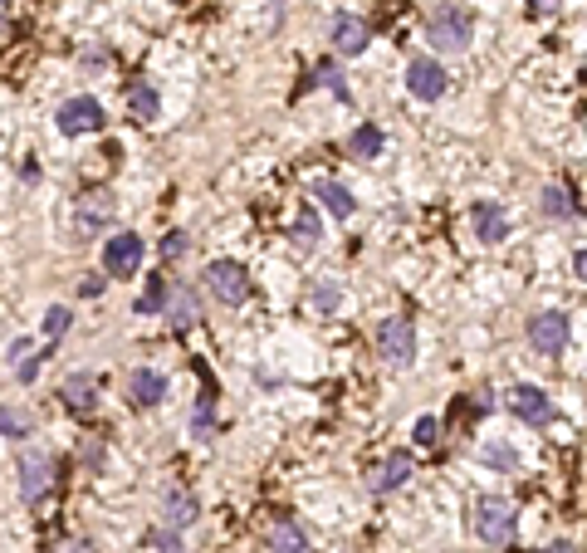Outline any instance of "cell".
I'll use <instances>...</instances> for the list:
<instances>
[{"label":"cell","instance_id":"obj_1","mask_svg":"<svg viewBox=\"0 0 587 553\" xmlns=\"http://www.w3.org/2000/svg\"><path fill=\"white\" fill-rule=\"evenodd\" d=\"M514 529H519V514H514L509 500L490 495V500H480V505H475V539H480V544H490V549H509V544H514Z\"/></svg>","mask_w":587,"mask_h":553},{"label":"cell","instance_id":"obj_2","mask_svg":"<svg viewBox=\"0 0 587 553\" xmlns=\"http://www.w3.org/2000/svg\"><path fill=\"white\" fill-rule=\"evenodd\" d=\"M470 35H475V15H470L465 5H441V10H431V20H426V40L436 49H465Z\"/></svg>","mask_w":587,"mask_h":553},{"label":"cell","instance_id":"obj_3","mask_svg":"<svg viewBox=\"0 0 587 553\" xmlns=\"http://www.w3.org/2000/svg\"><path fill=\"white\" fill-rule=\"evenodd\" d=\"M206 289L216 294V304L240 309V304L250 299V275H245V265H240V260H211V270H206Z\"/></svg>","mask_w":587,"mask_h":553},{"label":"cell","instance_id":"obj_4","mask_svg":"<svg viewBox=\"0 0 587 553\" xmlns=\"http://www.w3.org/2000/svg\"><path fill=\"white\" fill-rule=\"evenodd\" d=\"M372 338H377V353L392 368H407L411 358H416V328H411V319H382Z\"/></svg>","mask_w":587,"mask_h":553},{"label":"cell","instance_id":"obj_5","mask_svg":"<svg viewBox=\"0 0 587 553\" xmlns=\"http://www.w3.org/2000/svg\"><path fill=\"white\" fill-rule=\"evenodd\" d=\"M59 133L64 138H84V133H98L103 128V108H98V98H69V103H59Z\"/></svg>","mask_w":587,"mask_h":553},{"label":"cell","instance_id":"obj_6","mask_svg":"<svg viewBox=\"0 0 587 553\" xmlns=\"http://www.w3.org/2000/svg\"><path fill=\"white\" fill-rule=\"evenodd\" d=\"M142 255H147V245H142L133 231H118L108 245H103V270H108L113 279H128V275H137Z\"/></svg>","mask_w":587,"mask_h":553},{"label":"cell","instance_id":"obj_7","mask_svg":"<svg viewBox=\"0 0 587 553\" xmlns=\"http://www.w3.org/2000/svg\"><path fill=\"white\" fill-rule=\"evenodd\" d=\"M49 485H54V461H49L45 451H25L20 456V500L25 505H40L49 495Z\"/></svg>","mask_w":587,"mask_h":553},{"label":"cell","instance_id":"obj_8","mask_svg":"<svg viewBox=\"0 0 587 553\" xmlns=\"http://www.w3.org/2000/svg\"><path fill=\"white\" fill-rule=\"evenodd\" d=\"M446 84H451V79H446V69H441L436 59H426V54H421V59H411V64H407V89H411V98H421V103H436V98L446 93Z\"/></svg>","mask_w":587,"mask_h":553},{"label":"cell","instance_id":"obj_9","mask_svg":"<svg viewBox=\"0 0 587 553\" xmlns=\"http://www.w3.org/2000/svg\"><path fill=\"white\" fill-rule=\"evenodd\" d=\"M529 343L539 348V353H563L568 348V314H558V309H548L539 319H529Z\"/></svg>","mask_w":587,"mask_h":553},{"label":"cell","instance_id":"obj_10","mask_svg":"<svg viewBox=\"0 0 587 553\" xmlns=\"http://www.w3.org/2000/svg\"><path fill=\"white\" fill-rule=\"evenodd\" d=\"M509 412L519 416V421H529V426H548L553 421V402H548V392L539 387H529V382H519L514 392H509Z\"/></svg>","mask_w":587,"mask_h":553},{"label":"cell","instance_id":"obj_11","mask_svg":"<svg viewBox=\"0 0 587 553\" xmlns=\"http://www.w3.org/2000/svg\"><path fill=\"white\" fill-rule=\"evenodd\" d=\"M98 392H103V382L93 377V372H74V377H64V407L74 416H93L98 412Z\"/></svg>","mask_w":587,"mask_h":553},{"label":"cell","instance_id":"obj_12","mask_svg":"<svg viewBox=\"0 0 587 553\" xmlns=\"http://www.w3.org/2000/svg\"><path fill=\"white\" fill-rule=\"evenodd\" d=\"M367 45H372V30H367V20L348 15V10H338V15H333V49L353 59V54H362Z\"/></svg>","mask_w":587,"mask_h":553},{"label":"cell","instance_id":"obj_13","mask_svg":"<svg viewBox=\"0 0 587 553\" xmlns=\"http://www.w3.org/2000/svg\"><path fill=\"white\" fill-rule=\"evenodd\" d=\"M411 480V451H392L387 461L377 465L372 475H367V485H372V495H392V490H402Z\"/></svg>","mask_w":587,"mask_h":553},{"label":"cell","instance_id":"obj_14","mask_svg":"<svg viewBox=\"0 0 587 553\" xmlns=\"http://www.w3.org/2000/svg\"><path fill=\"white\" fill-rule=\"evenodd\" d=\"M108 221H113V201H108V191H89V196H79L74 231H79V235H98Z\"/></svg>","mask_w":587,"mask_h":553},{"label":"cell","instance_id":"obj_15","mask_svg":"<svg viewBox=\"0 0 587 553\" xmlns=\"http://www.w3.org/2000/svg\"><path fill=\"white\" fill-rule=\"evenodd\" d=\"M470 221H475V235H480L485 245H499V240H509V211H504L499 201H475Z\"/></svg>","mask_w":587,"mask_h":553},{"label":"cell","instance_id":"obj_16","mask_svg":"<svg viewBox=\"0 0 587 553\" xmlns=\"http://www.w3.org/2000/svg\"><path fill=\"white\" fill-rule=\"evenodd\" d=\"M128 392H133V407H157V402L167 397V377L157 368H137L133 382H128Z\"/></svg>","mask_w":587,"mask_h":553},{"label":"cell","instance_id":"obj_17","mask_svg":"<svg viewBox=\"0 0 587 553\" xmlns=\"http://www.w3.org/2000/svg\"><path fill=\"white\" fill-rule=\"evenodd\" d=\"M270 553H309V534L294 519H274L270 529Z\"/></svg>","mask_w":587,"mask_h":553},{"label":"cell","instance_id":"obj_18","mask_svg":"<svg viewBox=\"0 0 587 553\" xmlns=\"http://www.w3.org/2000/svg\"><path fill=\"white\" fill-rule=\"evenodd\" d=\"M167 319L177 323V328H191V323L201 319V299H196L186 284H177V289L167 294Z\"/></svg>","mask_w":587,"mask_h":553},{"label":"cell","instance_id":"obj_19","mask_svg":"<svg viewBox=\"0 0 587 553\" xmlns=\"http://www.w3.org/2000/svg\"><path fill=\"white\" fill-rule=\"evenodd\" d=\"M128 113H133L137 123H157V113H162L157 89H152V84H137V89L128 93Z\"/></svg>","mask_w":587,"mask_h":553},{"label":"cell","instance_id":"obj_20","mask_svg":"<svg viewBox=\"0 0 587 553\" xmlns=\"http://www.w3.org/2000/svg\"><path fill=\"white\" fill-rule=\"evenodd\" d=\"M318 201H323V206H328V211H333L338 221H348V216L358 211L353 191H348V186H338V182H323V186H318Z\"/></svg>","mask_w":587,"mask_h":553},{"label":"cell","instance_id":"obj_21","mask_svg":"<svg viewBox=\"0 0 587 553\" xmlns=\"http://www.w3.org/2000/svg\"><path fill=\"white\" fill-rule=\"evenodd\" d=\"M289 235H294V245H299V250H314L318 235H323L314 206H299V216H294V231H289Z\"/></svg>","mask_w":587,"mask_h":553},{"label":"cell","instance_id":"obj_22","mask_svg":"<svg viewBox=\"0 0 587 553\" xmlns=\"http://www.w3.org/2000/svg\"><path fill=\"white\" fill-rule=\"evenodd\" d=\"M191 519H196V500L191 495H167L162 500V524L167 529H186Z\"/></svg>","mask_w":587,"mask_h":553},{"label":"cell","instance_id":"obj_23","mask_svg":"<svg viewBox=\"0 0 587 553\" xmlns=\"http://www.w3.org/2000/svg\"><path fill=\"white\" fill-rule=\"evenodd\" d=\"M167 294H172V279H147V289L137 294V314H162L167 309Z\"/></svg>","mask_w":587,"mask_h":553},{"label":"cell","instance_id":"obj_24","mask_svg":"<svg viewBox=\"0 0 587 553\" xmlns=\"http://www.w3.org/2000/svg\"><path fill=\"white\" fill-rule=\"evenodd\" d=\"M35 431V416L25 412V407H0V436H10V441H25Z\"/></svg>","mask_w":587,"mask_h":553},{"label":"cell","instance_id":"obj_25","mask_svg":"<svg viewBox=\"0 0 587 553\" xmlns=\"http://www.w3.org/2000/svg\"><path fill=\"white\" fill-rule=\"evenodd\" d=\"M348 152H353V157H377V152H382V128L362 123L358 133L348 138Z\"/></svg>","mask_w":587,"mask_h":553},{"label":"cell","instance_id":"obj_26","mask_svg":"<svg viewBox=\"0 0 587 553\" xmlns=\"http://www.w3.org/2000/svg\"><path fill=\"white\" fill-rule=\"evenodd\" d=\"M211 421H216V392H201V402H196V412H191V431H196V441H206V436H211Z\"/></svg>","mask_w":587,"mask_h":553},{"label":"cell","instance_id":"obj_27","mask_svg":"<svg viewBox=\"0 0 587 553\" xmlns=\"http://www.w3.org/2000/svg\"><path fill=\"white\" fill-rule=\"evenodd\" d=\"M543 216H553V221L573 216V191H563V186H548V191H543Z\"/></svg>","mask_w":587,"mask_h":553},{"label":"cell","instance_id":"obj_28","mask_svg":"<svg viewBox=\"0 0 587 553\" xmlns=\"http://www.w3.org/2000/svg\"><path fill=\"white\" fill-rule=\"evenodd\" d=\"M69 323H74V314L54 304V309L45 314V338H64V333H69Z\"/></svg>","mask_w":587,"mask_h":553},{"label":"cell","instance_id":"obj_29","mask_svg":"<svg viewBox=\"0 0 587 553\" xmlns=\"http://www.w3.org/2000/svg\"><path fill=\"white\" fill-rule=\"evenodd\" d=\"M480 461L495 465V470H514V451H509V446H499V441H490V446L480 451Z\"/></svg>","mask_w":587,"mask_h":553},{"label":"cell","instance_id":"obj_30","mask_svg":"<svg viewBox=\"0 0 587 553\" xmlns=\"http://www.w3.org/2000/svg\"><path fill=\"white\" fill-rule=\"evenodd\" d=\"M338 299H343V294H338V284H328V279H318L314 284V304L323 309V314H328V309H338Z\"/></svg>","mask_w":587,"mask_h":553},{"label":"cell","instance_id":"obj_31","mask_svg":"<svg viewBox=\"0 0 587 553\" xmlns=\"http://www.w3.org/2000/svg\"><path fill=\"white\" fill-rule=\"evenodd\" d=\"M186 245H191L186 231H167L162 235V260H181V255H186Z\"/></svg>","mask_w":587,"mask_h":553},{"label":"cell","instance_id":"obj_32","mask_svg":"<svg viewBox=\"0 0 587 553\" xmlns=\"http://www.w3.org/2000/svg\"><path fill=\"white\" fill-rule=\"evenodd\" d=\"M441 441V421L436 416H421L416 421V446H436Z\"/></svg>","mask_w":587,"mask_h":553},{"label":"cell","instance_id":"obj_33","mask_svg":"<svg viewBox=\"0 0 587 553\" xmlns=\"http://www.w3.org/2000/svg\"><path fill=\"white\" fill-rule=\"evenodd\" d=\"M20 372V382H35V372H40V358H25V363H15Z\"/></svg>","mask_w":587,"mask_h":553},{"label":"cell","instance_id":"obj_34","mask_svg":"<svg viewBox=\"0 0 587 553\" xmlns=\"http://www.w3.org/2000/svg\"><path fill=\"white\" fill-rule=\"evenodd\" d=\"M79 294H84V299H93V294H103V279H98V275H89L84 284H79Z\"/></svg>","mask_w":587,"mask_h":553},{"label":"cell","instance_id":"obj_35","mask_svg":"<svg viewBox=\"0 0 587 553\" xmlns=\"http://www.w3.org/2000/svg\"><path fill=\"white\" fill-rule=\"evenodd\" d=\"M54 553H93V549H89V544H84V539H69V544H59V549H54Z\"/></svg>","mask_w":587,"mask_h":553},{"label":"cell","instance_id":"obj_36","mask_svg":"<svg viewBox=\"0 0 587 553\" xmlns=\"http://www.w3.org/2000/svg\"><path fill=\"white\" fill-rule=\"evenodd\" d=\"M529 5H534L539 15H553V10H558V0H529Z\"/></svg>","mask_w":587,"mask_h":553},{"label":"cell","instance_id":"obj_37","mask_svg":"<svg viewBox=\"0 0 587 553\" xmlns=\"http://www.w3.org/2000/svg\"><path fill=\"white\" fill-rule=\"evenodd\" d=\"M573 270L587 279V250H578V255H573Z\"/></svg>","mask_w":587,"mask_h":553},{"label":"cell","instance_id":"obj_38","mask_svg":"<svg viewBox=\"0 0 587 553\" xmlns=\"http://www.w3.org/2000/svg\"><path fill=\"white\" fill-rule=\"evenodd\" d=\"M5 25H10V5L0 0V30H5Z\"/></svg>","mask_w":587,"mask_h":553},{"label":"cell","instance_id":"obj_39","mask_svg":"<svg viewBox=\"0 0 587 553\" xmlns=\"http://www.w3.org/2000/svg\"><path fill=\"white\" fill-rule=\"evenodd\" d=\"M543 553H573V549H568V544H548Z\"/></svg>","mask_w":587,"mask_h":553}]
</instances>
